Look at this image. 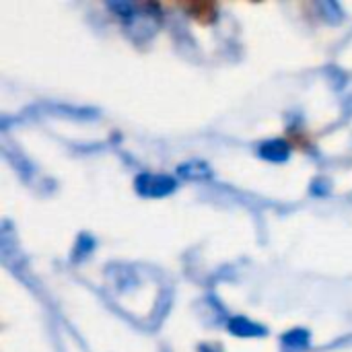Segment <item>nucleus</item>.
I'll return each mask as SVG.
<instances>
[{
	"instance_id": "f257e3e1",
	"label": "nucleus",
	"mask_w": 352,
	"mask_h": 352,
	"mask_svg": "<svg viewBox=\"0 0 352 352\" xmlns=\"http://www.w3.org/2000/svg\"><path fill=\"white\" fill-rule=\"evenodd\" d=\"M175 184L171 177H161V175H140L136 179V190L142 194V196H148V198H159V196H165L169 192H173Z\"/></svg>"
},
{
	"instance_id": "f03ea898",
	"label": "nucleus",
	"mask_w": 352,
	"mask_h": 352,
	"mask_svg": "<svg viewBox=\"0 0 352 352\" xmlns=\"http://www.w3.org/2000/svg\"><path fill=\"white\" fill-rule=\"evenodd\" d=\"M260 155L268 161H287L289 157V146L283 140H270L266 144H262Z\"/></svg>"
},
{
	"instance_id": "7ed1b4c3",
	"label": "nucleus",
	"mask_w": 352,
	"mask_h": 352,
	"mask_svg": "<svg viewBox=\"0 0 352 352\" xmlns=\"http://www.w3.org/2000/svg\"><path fill=\"white\" fill-rule=\"evenodd\" d=\"M179 173L186 177H210V171L204 163H188L184 167H179Z\"/></svg>"
}]
</instances>
